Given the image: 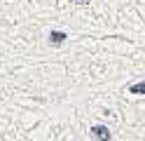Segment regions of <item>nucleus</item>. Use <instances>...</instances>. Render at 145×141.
<instances>
[{
    "label": "nucleus",
    "mask_w": 145,
    "mask_h": 141,
    "mask_svg": "<svg viewBox=\"0 0 145 141\" xmlns=\"http://www.w3.org/2000/svg\"><path fill=\"white\" fill-rule=\"evenodd\" d=\"M75 3H80V5H84V3H89V0H75Z\"/></svg>",
    "instance_id": "obj_4"
},
{
    "label": "nucleus",
    "mask_w": 145,
    "mask_h": 141,
    "mask_svg": "<svg viewBox=\"0 0 145 141\" xmlns=\"http://www.w3.org/2000/svg\"><path fill=\"white\" fill-rule=\"evenodd\" d=\"M49 42L52 45H63V42H66V33H63V31H52L49 33Z\"/></svg>",
    "instance_id": "obj_2"
},
{
    "label": "nucleus",
    "mask_w": 145,
    "mask_h": 141,
    "mask_svg": "<svg viewBox=\"0 0 145 141\" xmlns=\"http://www.w3.org/2000/svg\"><path fill=\"white\" fill-rule=\"evenodd\" d=\"M91 136H94L96 141H110V139H112L110 129L103 127V125H94V127H91Z\"/></svg>",
    "instance_id": "obj_1"
},
{
    "label": "nucleus",
    "mask_w": 145,
    "mask_h": 141,
    "mask_svg": "<svg viewBox=\"0 0 145 141\" xmlns=\"http://www.w3.org/2000/svg\"><path fill=\"white\" fill-rule=\"evenodd\" d=\"M143 89H145V85H133V87H131V92H133V94H140Z\"/></svg>",
    "instance_id": "obj_3"
}]
</instances>
